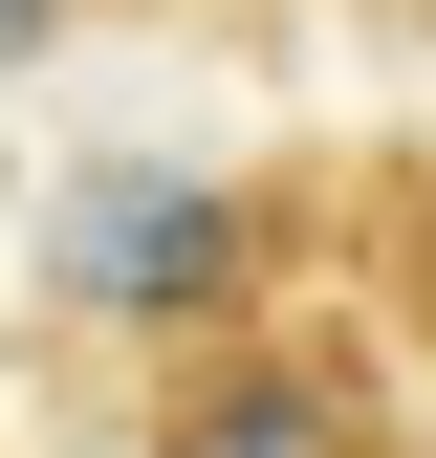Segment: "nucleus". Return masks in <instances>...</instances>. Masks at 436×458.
<instances>
[{"label":"nucleus","instance_id":"obj_1","mask_svg":"<svg viewBox=\"0 0 436 458\" xmlns=\"http://www.w3.org/2000/svg\"><path fill=\"white\" fill-rule=\"evenodd\" d=\"M240 284H262V197H218V175L66 197V306H109V327H240Z\"/></svg>","mask_w":436,"mask_h":458},{"label":"nucleus","instance_id":"obj_2","mask_svg":"<svg viewBox=\"0 0 436 458\" xmlns=\"http://www.w3.org/2000/svg\"><path fill=\"white\" fill-rule=\"evenodd\" d=\"M153 458H349V371L306 350H197L153 393Z\"/></svg>","mask_w":436,"mask_h":458},{"label":"nucleus","instance_id":"obj_3","mask_svg":"<svg viewBox=\"0 0 436 458\" xmlns=\"http://www.w3.org/2000/svg\"><path fill=\"white\" fill-rule=\"evenodd\" d=\"M44 22H66V0H0V66H22V44H44Z\"/></svg>","mask_w":436,"mask_h":458}]
</instances>
